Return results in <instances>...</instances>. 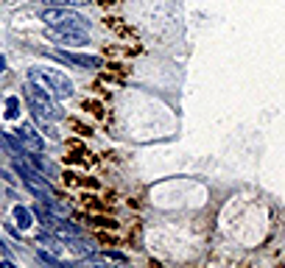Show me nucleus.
<instances>
[{
  "label": "nucleus",
  "instance_id": "f03ea898",
  "mask_svg": "<svg viewBox=\"0 0 285 268\" xmlns=\"http://www.w3.org/2000/svg\"><path fill=\"white\" fill-rule=\"evenodd\" d=\"M25 95H28V101H31V109H34V115H37L39 120H50L53 123L56 118H62V109L53 103V95H50L48 89H42L39 84H34V81H28V87H25Z\"/></svg>",
  "mask_w": 285,
  "mask_h": 268
},
{
  "label": "nucleus",
  "instance_id": "6e6552de",
  "mask_svg": "<svg viewBox=\"0 0 285 268\" xmlns=\"http://www.w3.org/2000/svg\"><path fill=\"white\" fill-rule=\"evenodd\" d=\"M12 221L17 224V229H28L34 224V209H28L25 204H14L12 207Z\"/></svg>",
  "mask_w": 285,
  "mask_h": 268
},
{
  "label": "nucleus",
  "instance_id": "0eeeda50",
  "mask_svg": "<svg viewBox=\"0 0 285 268\" xmlns=\"http://www.w3.org/2000/svg\"><path fill=\"white\" fill-rule=\"evenodd\" d=\"M25 159H28L31 165L37 168L39 173H45V176H48V182H53V179L59 176V168H56V165H53V162H50V159H45V156L39 154V151H34V154H31V151H28V156H25Z\"/></svg>",
  "mask_w": 285,
  "mask_h": 268
},
{
  "label": "nucleus",
  "instance_id": "39448f33",
  "mask_svg": "<svg viewBox=\"0 0 285 268\" xmlns=\"http://www.w3.org/2000/svg\"><path fill=\"white\" fill-rule=\"evenodd\" d=\"M17 140L23 143L25 151H42L45 148V140L39 137V131L34 129L31 123H25V126H20L17 129Z\"/></svg>",
  "mask_w": 285,
  "mask_h": 268
},
{
  "label": "nucleus",
  "instance_id": "9b49d317",
  "mask_svg": "<svg viewBox=\"0 0 285 268\" xmlns=\"http://www.w3.org/2000/svg\"><path fill=\"white\" fill-rule=\"evenodd\" d=\"M106 25H109L115 34H121V36H134V31L126 28V25H123V20H106Z\"/></svg>",
  "mask_w": 285,
  "mask_h": 268
},
{
  "label": "nucleus",
  "instance_id": "ddd939ff",
  "mask_svg": "<svg viewBox=\"0 0 285 268\" xmlns=\"http://www.w3.org/2000/svg\"><path fill=\"white\" fill-rule=\"evenodd\" d=\"M90 221L95 224V227H101V229H118V227H121V224L112 221V218H90Z\"/></svg>",
  "mask_w": 285,
  "mask_h": 268
},
{
  "label": "nucleus",
  "instance_id": "1a4fd4ad",
  "mask_svg": "<svg viewBox=\"0 0 285 268\" xmlns=\"http://www.w3.org/2000/svg\"><path fill=\"white\" fill-rule=\"evenodd\" d=\"M20 115V98H6V112H3V118L6 120H14Z\"/></svg>",
  "mask_w": 285,
  "mask_h": 268
},
{
  "label": "nucleus",
  "instance_id": "9d476101",
  "mask_svg": "<svg viewBox=\"0 0 285 268\" xmlns=\"http://www.w3.org/2000/svg\"><path fill=\"white\" fill-rule=\"evenodd\" d=\"M39 243H45V249H50L53 254H59L62 251V238H50V235H39Z\"/></svg>",
  "mask_w": 285,
  "mask_h": 268
},
{
  "label": "nucleus",
  "instance_id": "7ed1b4c3",
  "mask_svg": "<svg viewBox=\"0 0 285 268\" xmlns=\"http://www.w3.org/2000/svg\"><path fill=\"white\" fill-rule=\"evenodd\" d=\"M42 20L48 25H76V28H84V31L92 28L90 20L76 14L73 6H53V9H48V12H42Z\"/></svg>",
  "mask_w": 285,
  "mask_h": 268
},
{
  "label": "nucleus",
  "instance_id": "4468645a",
  "mask_svg": "<svg viewBox=\"0 0 285 268\" xmlns=\"http://www.w3.org/2000/svg\"><path fill=\"white\" fill-rule=\"evenodd\" d=\"M53 6H90L92 0H50Z\"/></svg>",
  "mask_w": 285,
  "mask_h": 268
},
{
  "label": "nucleus",
  "instance_id": "2eb2a0df",
  "mask_svg": "<svg viewBox=\"0 0 285 268\" xmlns=\"http://www.w3.org/2000/svg\"><path fill=\"white\" fill-rule=\"evenodd\" d=\"M70 126H73V131H79V134H84V137H90V134H92V131H90V126L79 123V120H70Z\"/></svg>",
  "mask_w": 285,
  "mask_h": 268
},
{
  "label": "nucleus",
  "instance_id": "f8f14e48",
  "mask_svg": "<svg viewBox=\"0 0 285 268\" xmlns=\"http://www.w3.org/2000/svg\"><path fill=\"white\" fill-rule=\"evenodd\" d=\"M81 106H84V109H87V112H90V115H95V118H103V106H101V103H98V101H84V103H81Z\"/></svg>",
  "mask_w": 285,
  "mask_h": 268
},
{
  "label": "nucleus",
  "instance_id": "f257e3e1",
  "mask_svg": "<svg viewBox=\"0 0 285 268\" xmlns=\"http://www.w3.org/2000/svg\"><path fill=\"white\" fill-rule=\"evenodd\" d=\"M28 81H34L42 89H48L53 98H70L73 95V81H70L65 73L53 70V67H28Z\"/></svg>",
  "mask_w": 285,
  "mask_h": 268
},
{
  "label": "nucleus",
  "instance_id": "20e7f679",
  "mask_svg": "<svg viewBox=\"0 0 285 268\" xmlns=\"http://www.w3.org/2000/svg\"><path fill=\"white\" fill-rule=\"evenodd\" d=\"M45 36L59 45H67V48H73V45H87L90 42V31L84 28H76V25H48Z\"/></svg>",
  "mask_w": 285,
  "mask_h": 268
},
{
  "label": "nucleus",
  "instance_id": "423d86ee",
  "mask_svg": "<svg viewBox=\"0 0 285 268\" xmlns=\"http://www.w3.org/2000/svg\"><path fill=\"white\" fill-rule=\"evenodd\" d=\"M53 59L65 62V65H79V67H87V70H98V67H103L98 56H87V53H67V50H65V53H53Z\"/></svg>",
  "mask_w": 285,
  "mask_h": 268
},
{
  "label": "nucleus",
  "instance_id": "a211bd4d",
  "mask_svg": "<svg viewBox=\"0 0 285 268\" xmlns=\"http://www.w3.org/2000/svg\"><path fill=\"white\" fill-rule=\"evenodd\" d=\"M98 3H101V6H103V9H109V6H115L118 0H98Z\"/></svg>",
  "mask_w": 285,
  "mask_h": 268
},
{
  "label": "nucleus",
  "instance_id": "f3484780",
  "mask_svg": "<svg viewBox=\"0 0 285 268\" xmlns=\"http://www.w3.org/2000/svg\"><path fill=\"white\" fill-rule=\"evenodd\" d=\"M106 257L115 262H126V254H121V251H106Z\"/></svg>",
  "mask_w": 285,
  "mask_h": 268
},
{
  "label": "nucleus",
  "instance_id": "dca6fc26",
  "mask_svg": "<svg viewBox=\"0 0 285 268\" xmlns=\"http://www.w3.org/2000/svg\"><path fill=\"white\" fill-rule=\"evenodd\" d=\"M39 260L48 262V265H59V257H56V254H48V251H39Z\"/></svg>",
  "mask_w": 285,
  "mask_h": 268
}]
</instances>
